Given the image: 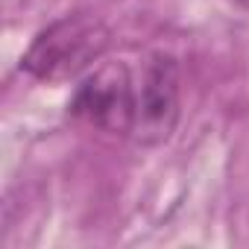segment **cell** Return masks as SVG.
I'll return each mask as SVG.
<instances>
[{
	"label": "cell",
	"mask_w": 249,
	"mask_h": 249,
	"mask_svg": "<svg viewBox=\"0 0 249 249\" xmlns=\"http://www.w3.org/2000/svg\"><path fill=\"white\" fill-rule=\"evenodd\" d=\"M103 33L97 21L73 18L44 30L30 47L24 68L41 79H65L85 68L103 47Z\"/></svg>",
	"instance_id": "3957f363"
},
{
	"label": "cell",
	"mask_w": 249,
	"mask_h": 249,
	"mask_svg": "<svg viewBox=\"0 0 249 249\" xmlns=\"http://www.w3.org/2000/svg\"><path fill=\"white\" fill-rule=\"evenodd\" d=\"M179 117V65L173 56L156 53L144 62L135 79V123L132 138L138 144H161L170 138Z\"/></svg>",
	"instance_id": "6da1fadb"
},
{
	"label": "cell",
	"mask_w": 249,
	"mask_h": 249,
	"mask_svg": "<svg viewBox=\"0 0 249 249\" xmlns=\"http://www.w3.org/2000/svg\"><path fill=\"white\" fill-rule=\"evenodd\" d=\"M240 3H249V0H240Z\"/></svg>",
	"instance_id": "277c9868"
},
{
	"label": "cell",
	"mask_w": 249,
	"mask_h": 249,
	"mask_svg": "<svg viewBox=\"0 0 249 249\" xmlns=\"http://www.w3.org/2000/svg\"><path fill=\"white\" fill-rule=\"evenodd\" d=\"M71 114L97 129L132 135L135 123V79L126 65L111 62L88 76L71 100Z\"/></svg>",
	"instance_id": "7a4b0ae2"
}]
</instances>
